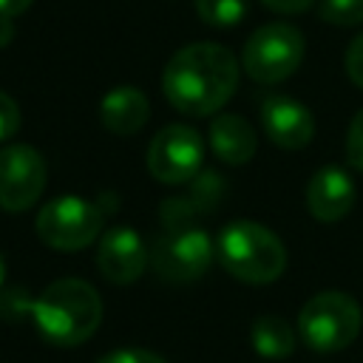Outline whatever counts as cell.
<instances>
[{
  "instance_id": "obj_1",
  "label": "cell",
  "mask_w": 363,
  "mask_h": 363,
  "mask_svg": "<svg viewBox=\"0 0 363 363\" xmlns=\"http://www.w3.org/2000/svg\"><path fill=\"white\" fill-rule=\"evenodd\" d=\"M238 88V60L227 45L190 43L179 48L162 71L164 99L187 116H210L230 102Z\"/></svg>"
},
{
  "instance_id": "obj_2",
  "label": "cell",
  "mask_w": 363,
  "mask_h": 363,
  "mask_svg": "<svg viewBox=\"0 0 363 363\" xmlns=\"http://www.w3.org/2000/svg\"><path fill=\"white\" fill-rule=\"evenodd\" d=\"M37 332L54 346H79L102 323V298L82 278L51 281L31 303Z\"/></svg>"
},
{
  "instance_id": "obj_3",
  "label": "cell",
  "mask_w": 363,
  "mask_h": 363,
  "mask_svg": "<svg viewBox=\"0 0 363 363\" xmlns=\"http://www.w3.org/2000/svg\"><path fill=\"white\" fill-rule=\"evenodd\" d=\"M216 261L244 284H272L286 269V247L258 221H230L216 238Z\"/></svg>"
},
{
  "instance_id": "obj_4",
  "label": "cell",
  "mask_w": 363,
  "mask_h": 363,
  "mask_svg": "<svg viewBox=\"0 0 363 363\" xmlns=\"http://www.w3.org/2000/svg\"><path fill=\"white\" fill-rule=\"evenodd\" d=\"M360 326L363 312L357 301L335 289L312 295L298 315V335L318 354H332L352 346V340L360 335Z\"/></svg>"
},
{
  "instance_id": "obj_5",
  "label": "cell",
  "mask_w": 363,
  "mask_h": 363,
  "mask_svg": "<svg viewBox=\"0 0 363 363\" xmlns=\"http://www.w3.org/2000/svg\"><path fill=\"white\" fill-rule=\"evenodd\" d=\"M303 54H306V43L295 26L267 23L247 37L241 48V65L250 79L275 85L301 68Z\"/></svg>"
},
{
  "instance_id": "obj_6",
  "label": "cell",
  "mask_w": 363,
  "mask_h": 363,
  "mask_svg": "<svg viewBox=\"0 0 363 363\" xmlns=\"http://www.w3.org/2000/svg\"><path fill=\"white\" fill-rule=\"evenodd\" d=\"M105 210L79 196H57L45 201L34 218L40 241L60 252H74L94 244L102 233Z\"/></svg>"
},
{
  "instance_id": "obj_7",
  "label": "cell",
  "mask_w": 363,
  "mask_h": 363,
  "mask_svg": "<svg viewBox=\"0 0 363 363\" xmlns=\"http://www.w3.org/2000/svg\"><path fill=\"white\" fill-rule=\"evenodd\" d=\"M216 258L213 238L199 227L164 233L150 247V267L167 284H190L201 278Z\"/></svg>"
},
{
  "instance_id": "obj_8",
  "label": "cell",
  "mask_w": 363,
  "mask_h": 363,
  "mask_svg": "<svg viewBox=\"0 0 363 363\" xmlns=\"http://www.w3.org/2000/svg\"><path fill=\"white\" fill-rule=\"evenodd\" d=\"M204 159V142L201 133L190 125L173 122L164 125L147 147V173L162 184H184L196 179Z\"/></svg>"
},
{
  "instance_id": "obj_9",
  "label": "cell",
  "mask_w": 363,
  "mask_h": 363,
  "mask_svg": "<svg viewBox=\"0 0 363 363\" xmlns=\"http://www.w3.org/2000/svg\"><path fill=\"white\" fill-rule=\"evenodd\" d=\"M48 182V167L31 145L0 147V210L23 213L34 207Z\"/></svg>"
},
{
  "instance_id": "obj_10",
  "label": "cell",
  "mask_w": 363,
  "mask_h": 363,
  "mask_svg": "<svg viewBox=\"0 0 363 363\" xmlns=\"http://www.w3.org/2000/svg\"><path fill=\"white\" fill-rule=\"evenodd\" d=\"M150 264V250L133 227H111L102 233L96 247V269L105 281L116 286H128L142 278Z\"/></svg>"
},
{
  "instance_id": "obj_11",
  "label": "cell",
  "mask_w": 363,
  "mask_h": 363,
  "mask_svg": "<svg viewBox=\"0 0 363 363\" xmlns=\"http://www.w3.org/2000/svg\"><path fill=\"white\" fill-rule=\"evenodd\" d=\"M258 116H261V128H264L267 139L275 147L301 150L315 136L312 111L306 105H301L298 99H292V96H281V94L267 96L258 108Z\"/></svg>"
},
{
  "instance_id": "obj_12",
  "label": "cell",
  "mask_w": 363,
  "mask_h": 363,
  "mask_svg": "<svg viewBox=\"0 0 363 363\" xmlns=\"http://www.w3.org/2000/svg\"><path fill=\"white\" fill-rule=\"evenodd\" d=\"M306 207L318 221H340L354 207V182L340 164H323L306 184Z\"/></svg>"
},
{
  "instance_id": "obj_13",
  "label": "cell",
  "mask_w": 363,
  "mask_h": 363,
  "mask_svg": "<svg viewBox=\"0 0 363 363\" xmlns=\"http://www.w3.org/2000/svg\"><path fill=\"white\" fill-rule=\"evenodd\" d=\"M207 145H210L216 159H221L224 164L238 167V164H247L255 156L258 136H255V128L244 116H238V113H218L210 122Z\"/></svg>"
},
{
  "instance_id": "obj_14",
  "label": "cell",
  "mask_w": 363,
  "mask_h": 363,
  "mask_svg": "<svg viewBox=\"0 0 363 363\" xmlns=\"http://www.w3.org/2000/svg\"><path fill=\"white\" fill-rule=\"evenodd\" d=\"M147 119H150V105L139 88H130V85L111 88L99 102V122L105 130L116 136L139 133L147 125Z\"/></svg>"
},
{
  "instance_id": "obj_15",
  "label": "cell",
  "mask_w": 363,
  "mask_h": 363,
  "mask_svg": "<svg viewBox=\"0 0 363 363\" xmlns=\"http://www.w3.org/2000/svg\"><path fill=\"white\" fill-rule=\"evenodd\" d=\"M250 340H252V349L261 357H269V360H284L295 352V329L281 315L255 318Z\"/></svg>"
},
{
  "instance_id": "obj_16",
  "label": "cell",
  "mask_w": 363,
  "mask_h": 363,
  "mask_svg": "<svg viewBox=\"0 0 363 363\" xmlns=\"http://www.w3.org/2000/svg\"><path fill=\"white\" fill-rule=\"evenodd\" d=\"M196 14L207 26L230 28L247 17V0H196Z\"/></svg>"
},
{
  "instance_id": "obj_17",
  "label": "cell",
  "mask_w": 363,
  "mask_h": 363,
  "mask_svg": "<svg viewBox=\"0 0 363 363\" xmlns=\"http://www.w3.org/2000/svg\"><path fill=\"white\" fill-rule=\"evenodd\" d=\"M318 17L332 26H357L363 23V0H320Z\"/></svg>"
},
{
  "instance_id": "obj_18",
  "label": "cell",
  "mask_w": 363,
  "mask_h": 363,
  "mask_svg": "<svg viewBox=\"0 0 363 363\" xmlns=\"http://www.w3.org/2000/svg\"><path fill=\"white\" fill-rule=\"evenodd\" d=\"M346 162L363 173V108L352 116L346 130Z\"/></svg>"
},
{
  "instance_id": "obj_19",
  "label": "cell",
  "mask_w": 363,
  "mask_h": 363,
  "mask_svg": "<svg viewBox=\"0 0 363 363\" xmlns=\"http://www.w3.org/2000/svg\"><path fill=\"white\" fill-rule=\"evenodd\" d=\"M20 130V108L17 102L0 91V142L11 139Z\"/></svg>"
},
{
  "instance_id": "obj_20",
  "label": "cell",
  "mask_w": 363,
  "mask_h": 363,
  "mask_svg": "<svg viewBox=\"0 0 363 363\" xmlns=\"http://www.w3.org/2000/svg\"><path fill=\"white\" fill-rule=\"evenodd\" d=\"M343 68H346V77L357 88H363V31L349 43L346 57H343Z\"/></svg>"
},
{
  "instance_id": "obj_21",
  "label": "cell",
  "mask_w": 363,
  "mask_h": 363,
  "mask_svg": "<svg viewBox=\"0 0 363 363\" xmlns=\"http://www.w3.org/2000/svg\"><path fill=\"white\" fill-rule=\"evenodd\" d=\"M96 363H167V360L147 349H113L102 354Z\"/></svg>"
},
{
  "instance_id": "obj_22",
  "label": "cell",
  "mask_w": 363,
  "mask_h": 363,
  "mask_svg": "<svg viewBox=\"0 0 363 363\" xmlns=\"http://www.w3.org/2000/svg\"><path fill=\"white\" fill-rule=\"evenodd\" d=\"M269 11H278V14H301L306 11L315 0H261Z\"/></svg>"
},
{
  "instance_id": "obj_23",
  "label": "cell",
  "mask_w": 363,
  "mask_h": 363,
  "mask_svg": "<svg viewBox=\"0 0 363 363\" xmlns=\"http://www.w3.org/2000/svg\"><path fill=\"white\" fill-rule=\"evenodd\" d=\"M31 3H34V0H0V14H6V17H17V14L28 11Z\"/></svg>"
},
{
  "instance_id": "obj_24",
  "label": "cell",
  "mask_w": 363,
  "mask_h": 363,
  "mask_svg": "<svg viewBox=\"0 0 363 363\" xmlns=\"http://www.w3.org/2000/svg\"><path fill=\"white\" fill-rule=\"evenodd\" d=\"M11 40H14V23H11V17L0 14V48L9 45Z\"/></svg>"
},
{
  "instance_id": "obj_25",
  "label": "cell",
  "mask_w": 363,
  "mask_h": 363,
  "mask_svg": "<svg viewBox=\"0 0 363 363\" xmlns=\"http://www.w3.org/2000/svg\"><path fill=\"white\" fill-rule=\"evenodd\" d=\"M3 284H6V264H3V258H0V289H3Z\"/></svg>"
}]
</instances>
